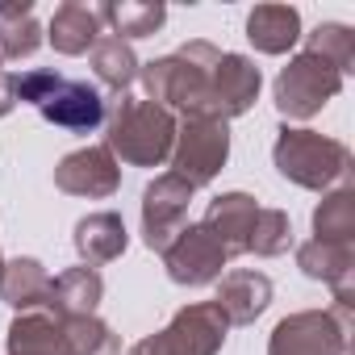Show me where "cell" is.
I'll use <instances>...</instances> for the list:
<instances>
[{
  "mask_svg": "<svg viewBox=\"0 0 355 355\" xmlns=\"http://www.w3.org/2000/svg\"><path fill=\"white\" fill-rule=\"evenodd\" d=\"M222 51L214 42H184L163 59H150L138 67V80L146 88V101L159 109H180L184 117H214V67Z\"/></svg>",
  "mask_w": 355,
  "mask_h": 355,
  "instance_id": "obj_1",
  "label": "cell"
},
{
  "mask_svg": "<svg viewBox=\"0 0 355 355\" xmlns=\"http://www.w3.org/2000/svg\"><path fill=\"white\" fill-rule=\"evenodd\" d=\"M272 159L280 167L284 180H293L297 189H343L351 180V150L338 138H326L318 130H301V125H280Z\"/></svg>",
  "mask_w": 355,
  "mask_h": 355,
  "instance_id": "obj_2",
  "label": "cell"
},
{
  "mask_svg": "<svg viewBox=\"0 0 355 355\" xmlns=\"http://www.w3.org/2000/svg\"><path fill=\"white\" fill-rule=\"evenodd\" d=\"M13 92H17V101H30L51 125L71 130V134H92L105 121V101L92 84L67 80L59 71H46V67L13 76Z\"/></svg>",
  "mask_w": 355,
  "mask_h": 355,
  "instance_id": "obj_3",
  "label": "cell"
},
{
  "mask_svg": "<svg viewBox=\"0 0 355 355\" xmlns=\"http://www.w3.org/2000/svg\"><path fill=\"white\" fill-rule=\"evenodd\" d=\"M171 142H175V117L155 101L121 96L113 105L109 134H105V146L113 159L121 155L134 167H159L163 159H171Z\"/></svg>",
  "mask_w": 355,
  "mask_h": 355,
  "instance_id": "obj_4",
  "label": "cell"
},
{
  "mask_svg": "<svg viewBox=\"0 0 355 355\" xmlns=\"http://www.w3.org/2000/svg\"><path fill=\"white\" fill-rule=\"evenodd\" d=\"M351 309L355 305H330V309H301L276 322L268 338V355H351Z\"/></svg>",
  "mask_w": 355,
  "mask_h": 355,
  "instance_id": "obj_5",
  "label": "cell"
},
{
  "mask_svg": "<svg viewBox=\"0 0 355 355\" xmlns=\"http://www.w3.org/2000/svg\"><path fill=\"white\" fill-rule=\"evenodd\" d=\"M230 159V130L218 117H184V125H175L171 142V175H180L184 184L205 189L214 175Z\"/></svg>",
  "mask_w": 355,
  "mask_h": 355,
  "instance_id": "obj_6",
  "label": "cell"
},
{
  "mask_svg": "<svg viewBox=\"0 0 355 355\" xmlns=\"http://www.w3.org/2000/svg\"><path fill=\"white\" fill-rule=\"evenodd\" d=\"M338 88H343V76L326 59L301 51L288 59V67H280L272 92H276V109L288 121H305V117L322 113V105H330L338 96Z\"/></svg>",
  "mask_w": 355,
  "mask_h": 355,
  "instance_id": "obj_7",
  "label": "cell"
},
{
  "mask_svg": "<svg viewBox=\"0 0 355 355\" xmlns=\"http://www.w3.org/2000/svg\"><path fill=\"white\" fill-rule=\"evenodd\" d=\"M159 255H163L167 276H171L175 284H184V288H201V284L222 280V268L230 263V251H226L201 222H197V226L189 222Z\"/></svg>",
  "mask_w": 355,
  "mask_h": 355,
  "instance_id": "obj_8",
  "label": "cell"
},
{
  "mask_svg": "<svg viewBox=\"0 0 355 355\" xmlns=\"http://www.w3.org/2000/svg\"><path fill=\"white\" fill-rule=\"evenodd\" d=\"M226 313L214 305V301H197V305H184L175 313L155 338V355H218L222 343H226Z\"/></svg>",
  "mask_w": 355,
  "mask_h": 355,
  "instance_id": "obj_9",
  "label": "cell"
},
{
  "mask_svg": "<svg viewBox=\"0 0 355 355\" xmlns=\"http://www.w3.org/2000/svg\"><path fill=\"white\" fill-rule=\"evenodd\" d=\"M193 184H184L180 175H155L142 193V243L150 251H163L175 234L189 226V205H193Z\"/></svg>",
  "mask_w": 355,
  "mask_h": 355,
  "instance_id": "obj_10",
  "label": "cell"
},
{
  "mask_svg": "<svg viewBox=\"0 0 355 355\" xmlns=\"http://www.w3.org/2000/svg\"><path fill=\"white\" fill-rule=\"evenodd\" d=\"M55 189L67 193V197L101 201V197H113L121 189V167L109 155V146H84V150H71V155L59 159Z\"/></svg>",
  "mask_w": 355,
  "mask_h": 355,
  "instance_id": "obj_11",
  "label": "cell"
},
{
  "mask_svg": "<svg viewBox=\"0 0 355 355\" xmlns=\"http://www.w3.org/2000/svg\"><path fill=\"white\" fill-rule=\"evenodd\" d=\"M297 268L309 276V280H322L334 288V301L338 305H355V247L351 243H322V239H309L297 247Z\"/></svg>",
  "mask_w": 355,
  "mask_h": 355,
  "instance_id": "obj_12",
  "label": "cell"
},
{
  "mask_svg": "<svg viewBox=\"0 0 355 355\" xmlns=\"http://www.w3.org/2000/svg\"><path fill=\"white\" fill-rule=\"evenodd\" d=\"M259 88H263V76L247 55H222L214 67V117L218 121L243 117L259 101Z\"/></svg>",
  "mask_w": 355,
  "mask_h": 355,
  "instance_id": "obj_13",
  "label": "cell"
},
{
  "mask_svg": "<svg viewBox=\"0 0 355 355\" xmlns=\"http://www.w3.org/2000/svg\"><path fill=\"white\" fill-rule=\"evenodd\" d=\"M255 218H259L255 197H247V193H222V197L209 201L201 226H205V230L230 251V255H247V247H251V230H255Z\"/></svg>",
  "mask_w": 355,
  "mask_h": 355,
  "instance_id": "obj_14",
  "label": "cell"
},
{
  "mask_svg": "<svg viewBox=\"0 0 355 355\" xmlns=\"http://www.w3.org/2000/svg\"><path fill=\"white\" fill-rule=\"evenodd\" d=\"M230 326H251L268 305H272V280L263 272H251V268H234L222 276L218 284V301H214Z\"/></svg>",
  "mask_w": 355,
  "mask_h": 355,
  "instance_id": "obj_15",
  "label": "cell"
},
{
  "mask_svg": "<svg viewBox=\"0 0 355 355\" xmlns=\"http://www.w3.org/2000/svg\"><path fill=\"white\" fill-rule=\"evenodd\" d=\"M101 13L96 5H84V0H67V5L55 9L51 26H46V38L59 55L76 59V55H88L96 42H101Z\"/></svg>",
  "mask_w": 355,
  "mask_h": 355,
  "instance_id": "obj_16",
  "label": "cell"
},
{
  "mask_svg": "<svg viewBox=\"0 0 355 355\" xmlns=\"http://www.w3.org/2000/svg\"><path fill=\"white\" fill-rule=\"evenodd\" d=\"M101 297H105V280L96 268H67L51 280L46 309L55 318H84V313H96Z\"/></svg>",
  "mask_w": 355,
  "mask_h": 355,
  "instance_id": "obj_17",
  "label": "cell"
},
{
  "mask_svg": "<svg viewBox=\"0 0 355 355\" xmlns=\"http://www.w3.org/2000/svg\"><path fill=\"white\" fill-rule=\"evenodd\" d=\"M9 355H71L63 318H55L51 309L17 313L9 326Z\"/></svg>",
  "mask_w": 355,
  "mask_h": 355,
  "instance_id": "obj_18",
  "label": "cell"
},
{
  "mask_svg": "<svg viewBox=\"0 0 355 355\" xmlns=\"http://www.w3.org/2000/svg\"><path fill=\"white\" fill-rule=\"evenodd\" d=\"M71 243H76L84 268H101V263H113V259L125 251L130 234H125V222H121L117 214L105 209V214H88V218H80Z\"/></svg>",
  "mask_w": 355,
  "mask_h": 355,
  "instance_id": "obj_19",
  "label": "cell"
},
{
  "mask_svg": "<svg viewBox=\"0 0 355 355\" xmlns=\"http://www.w3.org/2000/svg\"><path fill=\"white\" fill-rule=\"evenodd\" d=\"M247 38L259 55H284L301 38V13L293 5H259L247 17Z\"/></svg>",
  "mask_w": 355,
  "mask_h": 355,
  "instance_id": "obj_20",
  "label": "cell"
},
{
  "mask_svg": "<svg viewBox=\"0 0 355 355\" xmlns=\"http://www.w3.org/2000/svg\"><path fill=\"white\" fill-rule=\"evenodd\" d=\"M51 297V276L38 259H9L0 272V301L30 313V309H46Z\"/></svg>",
  "mask_w": 355,
  "mask_h": 355,
  "instance_id": "obj_21",
  "label": "cell"
},
{
  "mask_svg": "<svg viewBox=\"0 0 355 355\" xmlns=\"http://www.w3.org/2000/svg\"><path fill=\"white\" fill-rule=\"evenodd\" d=\"M42 46V26L34 21V5H0V59H30Z\"/></svg>",
  "mask_w": 355,
  "mask_h": 355,
  "instance_id": "obj_22",
  "label": "cell"
},
{
  "mask_svg": "<svg viewBox=\"0 0 355 355\" xmlns=\"http://www.w3.org/2000/svg\"><path fill=\"white\" fill-rule=\"evenodd\" d=\"M101 21L113 26V38L130 42V38H150L163 21H167V9L163 5H138V0H109V5H96Z\"/></svg>",
  "mask_w": 355,
  "mask_h": 355,
  "instance_id": "obj_23",
  "label": "cell"
},
{
  "mask_svg": "<svg viewBox=\"0 0 355 355\" xmlns=\"http://www.w3.org/2000/svg\"><path fill=\"white\" fill-rule=\"evenodd\" d=\"M88 55H92V71H96V80H101L105 88H113L117 96L138 80V67H142V63H138V55L130 51V42H121V38L109 34V38H101Z\"/></svg>",
  "mask_w": 355,
  "mask_h": 355,
  "instance_id": "obj_24",
  "label": "cell"
},
{
  "mask_svg": "<svg viewBox=\"0 0 355 355\" xmlns=\"http://www.w3.org/2000/svg\"><path fill=\"white\" fill-rule=\"evenodd\" d=\"M313 239H322V243H351L355 239V189L351 184L322 197V205L313 209Z\"/></svg>",
  "mask_w": 355,
  "mask_h": 355,
  "instance_id": "obj_25",
  "label": "cell"
},
{
  "mask_svg": "<svg viewBox=\"0 0 355 355\" xmlns=\"http://www.w3.org/2000/svg\"><path fill=\"white\" fill-rule=\"evenodd\" d=\"M305 51L326 59L343 80L355 71V30L351 26H338V21H322L309 38H305Z\"/></svg>",
  "mask_w": 355,
  "mask_h": 355,
  "instance_id": "obj_26",
  "label": "cell"
},
{
  "mask_svg": "<svg viewBox=\"0 0 355 355\" xmlns=\"http://www.w3.org/2000/svg\"><path fill=\"white\" fill-rule=\"evenodd\" d=\"M288 247H293V222H288V214L259 205V218H255L247 255H284Z\"/></svg>",
  "mask_w": 355,
  "mask_h": 355,
  "instance_id": "obj_27",
  "label": "cell"
},
{
  "mask_svg": "<svg viewBox=\"0 0 355 355\" xmlns=\"http://www.w3.org/2000/svg\"><path fill=\"white\" fill-rule=\"evenodd\" d=\"M17 109V92H13V76L0 67V117H9Z\"/></svg>",
  "mask_w": 355,
  "mask_h": 355,
  "instance_id": "obj_28",
  "label": "cell"
},
{
  "mask_svg": "<svg viewBox=\"0 0 355 355\" xmlns=\"http://www.w3.org/2000/svg\"><path fill=\"white\" fill-rule=\"evenodd\" d=\"M130 355H155V347H150V338H142V343H134V347H130Z\"/></svg>",
  "mask_w": 355,
  "mask_h": 355,
  "instance_id": "obj_29",
  "label": "cell"
},
{
  "mask_svg": "<svg viewBox=\"0 0 355 355\" xmlns=\"http://www.w3.org/2000/svg\"><path fill=\"white\" fill-rule=\"evenodd\" d=\"M0 272H5V259H0Z\"/></svg>",
  "mask_w": 355,
  "mask_h": 355,
  "instance_id": "obj_30",
  "label": "cell"
}]
</instances>
